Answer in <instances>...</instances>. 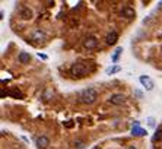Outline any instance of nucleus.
I'll return each mask as SVG.
<instances>
[{
  "label": "nucleus",
  "instance_id": "nucleus-10",
  "mask_svg": "<svg viewBox=\"0 0 162 149\" xmlns=\"http://www.w3.org/2000/svg\"><path fill=\"white\" fill-rule=\"evenodd\" d=\"M53 95H54V91H53L51 88H45L44 92L41 94V98H42L44 101H50V99L53 98Z\"/></svg>",
  "mask_w": 162,
  "mask_h": 149
},
{
  "label": "nucleus",
  "instance_id": "nucleus-6",
  "mask_svg": "<svg viewBox=\"0 0 162 149\" xmlns=\"http://www.w3.org/2000/svg\"><path fill=\"white\" fill-rule=\"evenodd\" d=\"M124 101H126V97L123 94H114L110 97V104L112 105H121L124 104Z\"/></svg>",
  "mask_w": 162,
  "mask_h": 149
},
{
  "label": "nucleus",
  "instance_id": "nucleus-20",
  "mask_svg": "<svg viewBox=\"0 0 162 149\" xmlns=\"http://www.w3.org/2000/svg\"><path fill=\"white\" fill-rule=\"evenodd\" d=\"M38 57L42 59V60H47V56H45V54H41V53H38Z\"/></svg>",
  "mask_w": 162,
  "mask_h": 149
},
{
  "label": "nucleus",
  "instance_id": "nucleus-19",
  "mask_svg": "<svg viewBox=\"0 0 162 149\" xmlns=\"http://www.w3.org/2000/svg\"><path fill=\"white\" fill-rule=\"evenodd\" d=\"M148 121H149V126H150V127H153V126H155V120H153L152 117H149V118H148Z\"/></svg>",
  "mask_w": 162,
  "mask_h": 149
},
{
  "label": "nucleus",
  "instance_id": "nucleus-5",
  "mask_svg": "<svg viewBox=\"0 0 162 149\" xmlns=\"http://www.w3.org/2000/svg\"><path fill=\"white\" fill-rule=\"evenodd\" d=\"M140 83L143 85V88H146L148 91H152V89L155 88L153 80H152L149 76H146V75H142V76H140Z\"/></svg>",
  "mask_w": 162,
  "mask_h": 149
},
{
  "label": "nucleus",
  "instance_id": "nucleus-3",
  "mask_svg": "<svg viewBox=\"0 0 162 149\" xmlns=\"http://www.w3.org/2000/svg\"><path fill=\"white\" fill-rule=\"evenodd\" d=\"M97 46H98V39L95 37H86L83 39V47L88 50H94V48H97Z\"/></svg>",
  "mask_w": 162,
  "mask_h": 149
},
{
  "label": "nucleus",
  "instance_id": "nucleus-17",
  "mask_svg": "<svg viewBox=\"0 0 162 149\" xmlns=\"http://www.w3.org/2000/svg\"><path fill=\"white\" fill-rule=\"evenodd\" d=\"M10 95H12V97H15V98H22V97H24L19 91H12V92H10Z\"/></svg>",
  "mask_w": 162,
  "mask_h": 149
},
{
  "label": "nucleus",
  "instance_id": "nucleus-22",
  "mask_svg": "<svg viewBox=\"0 0 162 149\" xmlns=\"http://www.w3.org/2000/svg\"><path fill=\"white\" fill-rule=\"evenodd\" d=\"M127 149H136V148H134V146H130V148H127Z\"/></svg>",
  "mask_w": 162,
  "mask_h": 149
},
{
  "label": "nucleus",
  "instance_id": "nucleus-8",
  "mask_svg": "<svg viewBox=\"0 0 162 149\" xmlns=\"http://www.w3.org/2000/svg\"><path fill=\"white\" fill-rule=\"evenodd\" d=\"M35 143H37V146H38L39 149H45V148L50 145V140H48L47 136H38L37 140H35Z\"/></svg>",
  "mask_w": 162,
  "mask_h": 149
},
{
  "label": "nucleus",
  "instance_id": "nucleus-1",
  "mask_svg": "<svg viewBox=\"0 0 162 149\" xmlns=\"http://www.w3.org/2000/svg\"><path fill=\"white\" fill-rule=\"evenodd\" d=\"M88 72H89L88 66L82 61L75 63V65H72V67H70V75L75 76V78H85L88 75Z\"/></svg>",
  "mask_w": 162,
  "mask_h": 149
},
{
  "label": "nucleus",
  "instance_id": "nucleus-21",
  "mask_svg": "<svg viewBox=\"0 0 162 149\" xmlns=\"http://www.w3.org/2000/svg\"><path fill=\"white\" fill-rule=\"evenodd\" d=\"M92 149H101V148L99 146H95V148H92Z\"/></svg>",
  "mask_w": 162,
  "mask_h": 149
},
{
  "label": "nucleus",
  "instance_id": "nucleus-2",
  "mask_svg": "<svg viewBox=\"0 0 162 149\" xmlns=\"http://www.w3.org/2000/svg\"><path fill=\"white\" fill-rule=\"evenodd\" d=\"M98 98V92L94 88H86L80 92V99L85 104H94Z\"/></svg>",
  "mask_w": 162,
  "mask_h": 149
},
{
  "label": "nucleus",
  "instance_id": "nucleus-4",
  "mask_svg": "<svg viewBox=\"0 0 162 149\" xmlns=\"http://www.w3.org/2000/svg\"><path fill=\"white\" fill-rule=\"evenodd\" d=\"M29 38L35 42H42L45 39V34L41 31V29H34L31 34H29Z\"/></svg>",
  "mask_w": 162,
  "mask_h": 149
},
{
  "label": "nucleus",
  "instance_id": "nucleus-18",
  "mask_svg": "<svg viewBox=\"0 0 162 149\" xmlns=\"http://www.w3.org/2000/svg\"><path fill=\"white\" fill-rule=\"evenodd\" d=\"M75 146L80 149V148H83V142H80V140H76V142H75Z\"/></svg>",
  "mask_w": 162,
  "mask_h": 149
},
{
  "label": "nucleus",
  "instance_id": "nucleus-13",
  "mask_svg": "<svg viewBox=\"0 0 162 149\" xmlns=\"http://www.w3.org/2000/svg\"><path fill=\"white\" fill-rule=\"evenodd\" d=\"M131 133L134 135V136H145L146 135V130H143V129H140V127H133V130H131Z\"/></svg>",
  "mask_w": 162,
  "mask_h": 149
},
{
  "label": "nucleus",
  "instance_id": "nucleus-12",
  "mask_svg": "<svg viewBox=\"0 0 162 149\" xmlns=\"http://www.w3.org/2000/svg\"><path fill=\"white\" fill-rule=\"evenodd\" d=\"M121 15H123L124 18H127V19H133L136 13H134V10H133L131 7H129V6H127V7H124V9L121 10Z\"/></svg>",
  "mask_w": 162,
  "mask_h": 149
},
{
  "label": "nucleus",
  "instance_id": "nucleus-11",
  "mask_svg": "<svg viewBox=\"0 0 162 149\" xmlns=\"http://www.w3.org/2000/svg\"><path fill=\"white\" fill-rule=\"evenodd\" d=\"M18 60L22 63V65H27V63H29V61H31V56H29V53L22 51V53H19V57H18Z\"/></svg>",
  "mask_w": 162,
  "mask_h": 149
},
{
  "label": "nucleus",
  "instance_id": "nucleus-9",
  "mask_svg": "<svg viewBox=\"0 0 162 149\" xmlns=\"http://www.w3.org/2000/svg\"><path fill=\"white\" fill-rule=\"evenodd\" d=\"M117 39H118V34L115 32V31H111V32L107 35V44H108V46H114L115 42H117Z\"/></svg>",
  "mask_w": 162,
  "mask_h": 149
},
{
  "label": "nucleus",
  "instance_id": "nucleus-15",
  "mask_svg": "<svg viewBox=\"0 0 162 149\" xmlns=\"http://www.w3.org/2000/svg\"><path fill=\"white\" fill-rule=\"evenodd\" d=\"M121 70V67L120 66H114V67H110L108 70H107V75H112V73H117V72H120Z\"/></svg>",
  "mask_w": 162,
  "mask_h": 149
},
{
  "label": "nucleus",
  "instance_id": "nucleus-16",
  "mask_svg": "<svg viewBox=\"0 0 162 149\" xmlns=\"http://www.w3.org/2000/svg\"><path fill=\"white\" fill-rule=\"evenodd\" d=\"M153 140H162V127L156 130V133L153 136Z\"/></svg>",
  "mask_w": 162,
  "mask_h": 149
},
{
  "label": "nucleus",
  "instance_id": "nucleus-7",
  "mask_svg": "<svg viewBox=\"0 0 162 149\" xmlns=\"http://www.w3.org/2000/svg\"><path fill=\"white\" fill-rule=\"evenodd\" d=\"M19 15H20V18H22V19H25V20H29V19H32V16H34L32 10H31L29 7H25V6H22V7H20Z\"/></svg>",
  "mask_w": 162,
  "mask_h": 149
},
{
  "label": "nucleus",
  "instance_id": "nucleus-14",
  "mask_svg": "<svg viewBox=\"0 0 162 149\" xmlns=\"http://www.w3.org/2000/svg\"><path fill=\"white\" fill-rule=\"evenodd\" d=\"M121 53H123V47H117V48H115V51L112 54V61H117Z\"/></svg>",
  "mask_w": 162,
  "mask_h": 149
}]
</instances>
